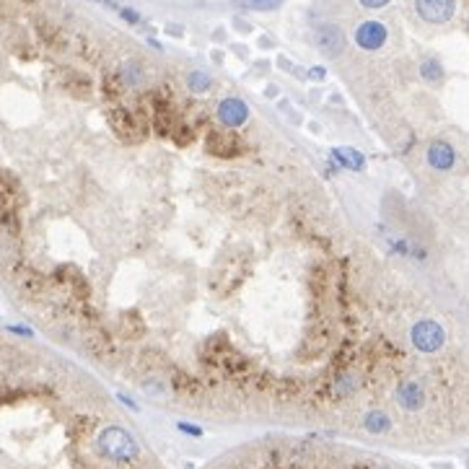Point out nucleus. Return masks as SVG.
I'll return each instance as SVG.
<instances>
[{
    "mask_svg": "<svg viewBox=\"0 0 469 469\" xmlns=\"http://www.w3.org/2000/svg\"><path fill=\"white\" fill-rule=\"evenodd\" d=\"M187 83H190V88H192V91L202 93V91H207V88L213 86V81H210V76H205L202 71H195V73H190Z\"/></svg>",
    "mask_w": 469,
    "mask_h": 469,
    "instance_id": "2eb2a0df",
    "label": "nucleus"
},
{
    "mask_svg": "<svg viewBox=\"0 0 469 469\" xmlns=\"http://www.w3.org/2000/svg\"><path fill=\"white\" fill-rule=\"evenodd\" d=\"M410 337H413V345L420 353H436V350L443 348V340H446L443 327L433 319L418 321L413 327V332H410Z\"/></svg>",
    "mask_w": 469,
    "mask_h": 469,
    "instance_id": "20e7f679",
    "label": "nucleus"
},
{
    "mask_svg": "<svg viewBox=\"0 0 469 469\" xmlns=\"http://www.w3.org/2000/svg\"><path fill=\"white\" fill-rule=\"evenodd\" d=\"M386 42V26L378 21H366L356 29V44L361 50H378V47H384Z\"/></svg>",
    "mask_w": 469,
    "mask_h": 469,
    "instance_id": "6e6552de",
    "label": "nucleus"
},
{
    "mask_svg": "<svg viewBox=\"0 0 469 469\" xmlns=\"http://www.w3.org/2000/svg\"><path fill=\"white\" fill-rule=\"evenodd\" d=\"M311 78H324V68H311Z\"/></svg>",
    "mask_w": 469,
    "mask_h": 469,
    "instance_id": "5701e85b",
    "label": "nucleus"
},
{
    "mask_svg": "<svg viewBox=\"0 0 469 469\" xmlns=\"http://www.w3.org/2000/svg\"><path fill=\"white\" fill-rule=\"evenodd\" d=\"M363 8H371V11H376V8H384L389 0H358Z\"/></svg>",
    "mask_w": 469,
    "mask_h": 469,
    "instance_id": "aec40b11",
    "label": "nucleus"
},
{
    "mask_svg": "<svg viewBox=\"0 0 469 469\" xmlns=\"http://www.w3.org/2000/svg\"><path fill=\"white\" fill-rule=\"evenodd\" d=\"M218 120L226 125V128H239V125H244L249 117V107L244 104L242 99H236V96H231V99H223L221 104H218Z\"/></svg>",
    "mask_w": 469,
    "mask_h": 469,
    "instance_id": "1a4fd4ad",
    "label": "nucleus"
},
{
    "mask_svg": "<svg viewBox=\"0 0 469 469\" xmlns=\"http://www.w3.org/2000/svg\"><path fill=\"white\" fill-rule=\"evenodd\" d=\"M363 431H368V433H373V436L389 433L391 418L386 413H381V410H371V413H366V418H363Z\"/></svg>",
    "mask_w": 469,
    "mask_h": 469,
    "instance_id": "9b49d317",
    "label": "nucleus"
},
{
    "mask_svg": "<svg viewBox=\"0 0 469 469\" xmlns=\"http://www.w3.org/2000/svg\"><path fill=\"white\" fill-rule=\"evenodd\" d=\"M244 11H275L283 6V0H234Z\"/></svg>",
    "mask_w": 469,
    "mask_h": 469,
    "instance_id": "ddd939ff",
    "label": "nucleus"
},
{
    "mask_svg": "<svg viewBox=\"0 0 469 469\" xmlns=\"http://www.w3.org/2000/svg\"><path fill=\"white\" fill-rule=\"evenodd\" d=\"M8 332H14V334H21V337H34V332L29 327H19V324H11L8 327Z\"/></svg>",
    "mask_w": 469,
    "mask_h": 469,
    "instance_id": "412c9836",
    "label": "nucleus"
},
{
    "mask_svg": "<svg viewBox=\"0 0 469 469\" xmlns=\"http://www.w3.org/2000/svg\"><path fill=\"white\" fill-rule=\"evenodd\" d=\"M117 399H120V402H122V405H125V407H130V410H138L135 402H133V399H130V397H125V394H120V397H117Z\"/></svg>",
    "mask_w": 469,
    "mask_h": 469,
    "instance_id": "4be33fe9",
    "label": "nucleus"
},
{
    "mask_svg": "<svg viewBox=\"0 0 469 469\" xmlns=\"http://www.w3.org/2000/svg\"><path fill=\"white\" fill-rule=\"evenodd\" d=\"M244 140L239 133H231V130H210L205 138V150L210 156L218 158H234L244 153Z\"/></svg>",
    "mask_w": 469,
    "mask_h": 469,
    "instance_id": "f03ea898",
    "label": "nucleus"
},
{
    "mask_svg": "<svg viewBox=\"0 0 469 469\" xmlns=\"http://www.w3.org/2000/svg\"><path fill=\"white\" fill-rule=\"evenodd\" d=\"M356 389H358V381H356V376H350V373H342L332 386L334 397H350Z\"/></svg>",
    "mask_w": 469,
    "mask_h": 469,
    "instance_id": "4468645a",
    "label": "nucleus"
},
{
    "mask_svg": "<svg viewBox=\"0 0 469 469\" xmlns=\"http://www.w3.org/2000/svg\"><path fill=\"white\" fill-rule=\"evenodd\" d=\"M177 431L185 436H192V438H202V428L200 426H190V423H177Z\"/></svg>",
    "mask_w": 469,
    "mask_h": 469,
    "instance_id": "a211bd4d",
    "label": "nucleus"
},
{
    "mask_svg": "<svg viewBox=\"0 0 469 469\" xmlns=\"http://www.w3.org/2000/svg\"><path fill=\"white\" fill-rule=\"evenodd\" d=\"M334 161L340 166H345V169H353V171L363 169V156L353 148H337L334 150Z\"/></svg>",
    "mask_w": 469,
    "mask_h": 469,
    "instance_id": "f8f14e48",
    "label": "nucleus"
},
{
    "mask_svg": "<svg viewBox=\"0 0 469 469\" xmlns=\"http://www.w3.org/2000/svg\"><path fill=\"white\" fill-rule=\"evenodd\" d=\"M96 454L112 464H133L140 456V443L122 426H107L96 436Z\"/></svg>",
    "mask_w": 469,
    "mask_h": 469,
    "instance_id": "f257e3e1",
    "label": "nucleus"
},
{
    "mask_svg": "<svg viewBox=\"0 0 469 469\" xmlns=\"http://www.w3.org/2000/svg\"><path fill=\"white\" fill-rule=\"evenodd\" d=\"M314 42L319 47L324 55H340L342 47H345V34H342L340 26H334V24H324L314 31Z\"/></svg>",
    "mask_w": 469,
    "mask_h": 469,
    "instance_id": "0eeeda50",
    "label": "nucleus"
},
{
    "mask_svg": "<svg viewBox=\"0 0 469 469\" xmlns=\"http://www.w3.org/2000/svg\"><path fill=\"white\" fill-rule=\"evenodd\" d=\"M195 135H197V133H195L190 125H182V122H179L177 128H174V133H171L174 143H177V145H182V148H185V145H190V140H195Z\"/></svg>",
    "mask_w": 469,
    "mask_h": 469,
    "instance_id": "dca6fc26",
    "label": "nucleus"
},
{
    "mask_svg": "<svg viewBox=\"0 0 469 469\" xmlns=\"http://www.w3.org/2000/svg\"><path fill=\"white\" fill-rule=\"evenodd\" d=\"M397 405L405 410V413H418L426 407V386L420 384L418 378H405L402 384L397 386Z\"/></svg>",
    "mask_w": 469,
    "mask_h": 469,
    "instance_id": "39448f33",
    "label": "nucleus"
},
{
    "mask_svg": "<svg viewBox=\"0 0 469 469\" xmlns=\"http://www.w3.org/2000/svg\"><path fill=\"white\" fill-rule=\"evenodd\" d=\"M117 14H120L128 24H140V21H143L140 14H138V11H130V8H122V6H120V8H117Z\"/></svg>",
    "mask_w": 469,
    "mask_h": 469,
    "instance_id": "6ab92c4d",
    "label": "nucleus"
},
{
    "mask_svg": "<svg viewBox=\"0 0 469 469\" xmlns=\"http://www.w3.org/2000/svg\"><path fill=\"white\" fill-rule=\"evenodd\" d=\"M428 164L433 166L436 171H448V169H454V164H456V153H454V148H451L448 143H443V140L431 143V148H428Z\"/></svg>",
    "mask_w": 469,
    "mask_h": 469,
    "instance_id": "9d476101",
    "label": "nucleus"
},
{
    "mask_svg": "<svg viewBox=\"0 0 469 469\" xmlns=\"http://www.w3.org/2000/svg\"><path fill=\"white\" fill-rule=\"evenodd\" d=\"M420 73H423V78H426V81H438L443 76L438 60H426V63L420 65Z\"/></svg>",
    "mask_w": 469,
    "mask_h": 469,
    "instance_id": "f3484780",
    "label": "nucleus"
},
{
    "mask_svg": "<svg viewBox=\"0 0 469 469\" xmlns=\"http://www.w3.org/2000/svg\"><path fill=\"white\" fill-rule=\"evenodd\" d=\"M109 125L117 133V138L125 143H138L145 135V125L135 112L130 109H112L109 112Z\"/></svg>",
    "mask_w": 469,
    "mask_h": 469,
    "instance_id": "7ed1b4c3",
    "label": "nucleus"
},
{
    "mask_svg": "<svg viewBox=\"0 0 469 469\" xmlns=\"http://www.w3.org/2000/svg\"><path fill=\"white\" fill-rule=\"evenodd\" d=\"M415 11L423 21L443 24L454 16V0H415Z\"/></svg>",
    "mask_w": 469,
    "mask_h": 469,
    "instance_id": "423d86ee",
    "label": "nucleus"
}]
</instances>
